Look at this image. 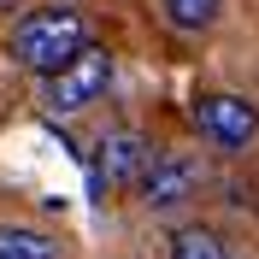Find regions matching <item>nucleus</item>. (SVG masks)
Segmentation results:
<instances>
[{
	"mask_svg": "<svg viewBox=\"0 0 259 259\" xmlns=\"http://www.w3.org/2000/svg\"><path fill=\"white\" fill-rule=\"evenodd\" d=\"M6 48H12V59L24 65V71L53 77V71H65V65L89 48V24H82V12H71V6H35V12H24L12 24V41H6Z\"/></svg>",
	"mask_w": 259,
	"mask_h": 259,
	"instance_id": "obj_1",
	"label": "nucleus"
},
{
	"mask_svg": "<svg viewBox=\"0 0 259 259\" xmlns=\"http://www.w3.org/2000/svg\"><path fill=\"white\" fill-rule=\"evenodd\" d=\"M106 89H112V53L89 41V48H82L77 59L65 65V71L41 77V112L71 118V112H82V106H95Z\"/></svg>",
	"mask_w": 259,
	"mask_h": 259,
	"instance_id": "obj_2",
	"label": "nucleus"
},
{
	"mask_svg": "<svg viewBox=\"0 0 259 259\" xmlns=\"http://www.w3.org/2000/svg\"><path fill=\"white\" fill-rule=\"evenodd\" d=\"M147 165H153V142L142 130H106L95 142V153H89V189H95V200H106L118 189H136L147 177Z\"/></svg>",
	"mask_w": 259,
	"mask_h": 259,
	"instance_id": "obj_3",
	"label": "nucleus"
},
{
	"mask_svg": "<svg viewBox=\"0 0 259 259\" xmlns=\"http://www.w3.org/2000/svg\"><path fill=\"white\" fill-rule=\"evenodd\" d=\"M189 118H194V130H200V142L218 147V153H242L259 136V106L247 95H200Z\"/></svg>",
	"mask_w": 259,
	"mask_h": 259,
	"instance_id": "obj_4",
	"label": "nucleus"
},
{
	"mask_svg": "<svg viewBox=\"0 0 259 259\" xmlns=\"http://www.w3.org/2000/svg\"><path fill=\"white\" fill-rule=\"evenodd\" d=\"M136 189H142L147 212H177V206H189L200 194V165L189 153H153V165H147V177Z\"/></svg>",
	"mask_w": 259,
	"mask_h": 259,
	"instance_id": "obj_5",
	"label": "nucleus"
},
{
	"mask_svg": "<svg viewBox=\"0 0 259 259\" xmlns=\"http://www.w3.org/2000/svg\"><path fill=\"white\" fill-rule=\"evenodd\" d=\"M165 259H230V242L212 224H183L165 247Z\"/></svg>",
	"mask_w": 259,
	"mask_h": 259,
	"instance_id": "obj_6",
	"label": "nucleus"
},
{
	"mask_svg": "<svg viewBox=\"0 0 259 259\" xmlns=\"http://www.w3.org/2000/svg\"><path fill=\"white\" fill-rule=\"evenodd\" d=\"M218 12H224V0H159V18H165L177 35L212 30V24H218Z\"/></svg>",
	"mask_w": 259,
	"mask_h": 259,
	"instance_id": "obj_7",
	"label": "nucleus"
},
{
	"mask_svg": "<svg viewBox=\"0 0 259 259\" xmlns=\"http://www.w3.org/2000/svg\"><path fill=\"white\" fill-rule=\"evenodd\" d=\"M0 259H59V242L30 224H0Z\"/></svg>",
	"mask_w": 259,
	"mask_h": 259,
	"instance_id": "obj_8",
	"label": "nucleus"
}]
</instances>
